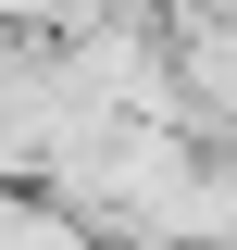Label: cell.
Wrapping results in <instances>:
<instances>
[{
    "label": "cell",
    "mask_w": 237,
    "mask_h": 250,
    "mask_svg": "<svg viewBox=\"0 0 237 250\" xmlns=\"http://www.w3.org/2000/svg\"><path fill=\"white\" fill-rule=\"evenodd\" d=\"M187 25H237V0H187Z\"/></svg>",
    "instance_id": "cell-1"
}]
</instances>
